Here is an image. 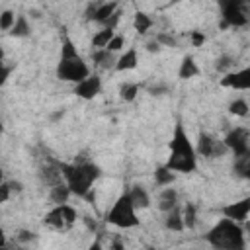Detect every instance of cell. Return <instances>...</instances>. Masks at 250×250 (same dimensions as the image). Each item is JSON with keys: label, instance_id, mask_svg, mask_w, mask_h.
Masks as SVG:
<instances>
[{"label": "cell", "instance_id": "18", "mask_svg": "<svg viewBox=\"0 0 250 250\" xmlns=\"http://www.w3.org/2000/svg\"><path fill=\"white\" fill-rule=\"evenodd\" d=\"M199 74V68H197V62L193 61L191 55H186L180 62V68H178V78L182 80H188V78H193Z\"/></svg>", "mask_w": 250, "mask_h": 250}, {"label": "cell", "instance_id": "23", "mask_svg": "<svg viewBox=\"0 0 250 250\" xmlns=\"http://www.w3.org/2000/svg\"><path fill=\"white\" fill-rule=\"evenodd\" d=\"M29 33H31L29 21H27V18H25L23 14H20V16L16 18V23H14V27L10 29V35H12V37H27Z\"/></svg>", "mask_w": 250, "mask_h": 250}, {"label": "cell", "instance_id": "9", "mask_svg": "<svg viewBox=\"0 0 250 250\" xmlns=\"http://www.w3.org/2000/svg\"><path fill=\"white\" fill-rule=\"evenodd\" d=\"M221 14H223V23L221 27H227V25H232V27H242L248 23V18L244 16L242 12V6H236V4H230L227 0H221Z\"/></svg>", "mask_w": 250, "mask_h": 250}, {"label": "cell", "instance_id": "26", "mask_svg": "<svg viewBox=\"0 0 250 250\" xmlns=\"http://www.w3.org/2000/svg\"><path fill=\"white\" fill-rule=\"evenodd\" d=\"M115 35V31L113 29H109V27H104L102 31H98L94 37H92V47H96V49H104V47H107V43L111 41V37Z\"/></svg>", "mask_w": 250, "mask_h": 250}, {"label": "cell", "instance_id": "20", "mask_svg": "<svg viewBox=\"0 0 250 250\" xmlns=\"http://www.w3.org/2000/svg\"><path fill=\"white\" fill-rule=\"evenodd\" d=\"M119 8V2L117 0H107V2H102L96 10V16H94V21L98 23H105L109 20V16H113V12Z\"/></svg>", "mask_w": 250, "mask_h": 250}, {"label": "cell", "instance_id": "41", "mask_svg": "<svg viewBox=\"0 0 250 250\" xmlns=\"http://www.w3.org/2000/svg\"><path fill=\"white\" fill-rule=\"evenodd\" d=\"M33 238H35V234L29 232V230H21V232L18 234V240H33Z\"/></svg>", "mask_w": 250, "mask_h": 250}, {"label": "cell", "instance_id": "7", "mask_svg": "<svg viewBox=\"0 0 250 250\" xmlns=\"http://www.w3.org/2000/svg\"><path fill=\"white\" fill-rule=\"evenodd\" d=\"M197 154L203 158H219L225 156V152L229 150V146L225 145V141H217L215 137H211L209 133L201 131L197 137V146H195Z\"/></svg>", "mask_w": 250, "mask_h": 250}, {"label": "cell", "instance_id": "12", "mask_svg": "<svg viewBox=\"0 0 250 250\" xmlns=\"http://www.w3.org/2000/svg\"><path fill=\"white\" fill-rule=\"evenodd\" d=\"M100 90H102V78L98 74H90L88 78H84L82 82L76 84L74 94L82 100H92L100 94Z\"/></svg>", "mask_w": 250, "mask_h": 250}, {"label": "cell", "instance_id": "46", "mask_svg": "<svg viewBox=\"0 0 250 250\" xmlns=\"http://www.w3.org/2000/svg\"><path fill=\"white\" fill-rule=\"evenodd\" d=\"M29 16H31V18H41V16H39V12H37V10H31V12H29Z\"/></svg>", "mask_w": 250, "mask_h": 250}, {"label": "cell", "instance_id": "4", "mask_svg": "<svg viewBox=\"0 0 250 250\" xmlns=\"http://www.w3.org/2000/svg\"><path fill=\"white\" fill-rule=\"evenodd\" d=\"M205 240L213 246V248H230V250H238V248H244L246 242H244V230L242 227L225 217L221 219L207 234H205Z\"/></svg>", "mask_w": 250, "mask_h": 250}, {"label": "cell", "instance_id": "2", "mask_svg": "<svg viewBox=\"0 0 250 250\" xmlns=\"http://www.w3.org/2000/svg\"><path fill=\"white\" fill-rule=\"evenodd\" d=\"M88 76H90L88 64L78 55L72 39L66 33H62L61 35V59H59V64H57V78L78 84Z\"/></svg>", "mask_w": 250, "mask_h": 250}, {"label": "cell", "instance_id": "34", "mask_svg": "<svg viewBox=\"0 0 250 250\" xmlns=\"http://www.w3.org/2000/svg\"><path fill=\"white\" fill-rule=\"evenodd\" d=\"M119 20H121V12H119V8L113 12V16H109V20L104 23V27H109V29H115L117 27V23H119Z\"/></svg>", "mask_w": 250, "mask_h": 250}, {"label": "cell", "instance_id": "44", "mask_svg": "<svg viewBox=\"0 0 250 250\" xmlns=\"http://www.w3.org/2000/svg\"><path fill=\"white\" fill-rule=\"evenodd\" d=\"M242 12H244V16H246V18H248V21H250V0L242 6Z\"/></svg>", "mask_w": 250, "mask_h": 250}, {"label": "cell", "instance_id": "5", "mask_svg": "<svg viewBox=\"0 0 250 250\" xmlns=\"http://www.w3.org/2000/svg\"><path fill=\"white\" fill-rule=\"evenodd\" d=\"M135 205L129 197V193H121L117 197V201L113 203V207L105 213V221L109 225H115L119 229H133V227H139V219H137V213H135Z\"/></svg>", "mask_w": 250, "mask_h": 250}, {"label": "cell", "instance_id": "30", "mask_svg": "<svg viewBox=\"0 0 250 250\" xmlns=\"http://www.w3.org/2000/svg\"><path fill=\"white\" fill-rule=\"evenodd\" d=\"M16 14L12 12V10H4L2 12V16H0V29L2 31H10L12 27H14V23H16Z\"/></svg>", "mask_w": 250, "mask_h": 250}, {"label": "cell", "instance_id": "47", "mask_svg": "<svg viewBox=\"0 0 250 250\" xmlns=\"http://www.w3.org/2000/svg\"><path fill=\"white\" fill-rule=\"evenodd\" d=\"M170 2H174V4H176V2H180V0H170Z\"/></svg>", "mask_w": 250, "mask_h": 250}, {"label": "cell", "instance_id": "14", "mask_svg": "<svg viewBox=\"0 0 250 250\" xmlns=\"http://www.w3.org/2000/svg\"><path fill=\"white\" fill-rule=\"evenodd\" d=\"M92 61H94V64L96 66H100V68H104V70H109V68H115V64H117V61H115V57H113V51H109V49H94L92 51Z\"/></svg>", "mask_w": 250, "mask_h": 250}, {"label": "cell", "instance_id": "15", "mask_svg": "<svg viewBox=\"0 0 250 250\" xmlns=\"http://www.w3.org/2000/svg\"><path fill=\"white\" fill-rule=\"evenodd\" d=\"M127 193H129V197H131V201H133V205L137 209H146L150 205V197H148L146 189L141 184H133Z\"/></svg>", "mask_w": 250, "mask_h": 250}, {"label": "cell", "instance_id": "29", "mask_svg": "<svg viewBox=\"0 0 250 250\" xmlns=\"http://www.w3.org/2000/svg\"><path fill=\"white\" fill-rule=\"evenodd\" d=\"M248 104H246V100H232L230 104H229V111L232 113V115H238V117H244L246 113H248Z\"/></svg>", "mask_w": 250, "mask_h": 250}, {"label": "cell", "instance_id": "13", "mask_svg": "<svg viewBox=\"0 0 250 250\" xmlns=\"http://www.w3.org/2000/svg\"><path fill=\"white\" fill-rule=\"evenodd\" d=\"M221 213H223L225 217L236 221V223H244L246 217H248V213H250V195L244 197V199H240V201H234V203L225 205V207L221 209Z\"/></svg>", "mask_w": 250, "mask_h": 250}, {"label": "cell", "instance_id": "21", "mask_svg": "<svg viewBox=\"0 0 250 250\" xmlns=\"http://www.w3.org/2000/svg\"><path fill=\"white\" fill-rule=\"evenodd\" d=\"M139 62V57H137V49H127L119 59H117V64H115V70L123 72V70H131L135 68Z\"/></svg>", "mask_w": 250, "mask_h": 250}, {"label": "cell", "instance_id": "38", "mask_svg": "<svg viewBox=\"0 0 250 250\" xmlns=\"http://www.w3.org/2000/svg\"><path fill=\"white\" fill-rule=\"evenodd\" d=\"M148 92H150L152 96H162V94H166V92H168V88H166V86H152Z\"/></svg>", "mask_w": 250, "mask_h": 250}, {"label": "cell", "instance_id": "24", "mask_svg": "<svg viewBox=\"0 0 250 250\" xmlns=\"http://www.w3.org/2000/svg\"><path fill=\"white\" fill-rule=\"evenodd\" d=\"M133 27L143 35V33H146L150 27H152V20H150V16L148 14H145V12H135V18H133Z\"/></svg>", "mask_w": 250, "mask_h": 250}, {"label": "cell", "instance_id": "40", "mask_svg": "<svg viewBox=\"0 0 250 250\" xmlns=\"http://www.w3.org/2000/svg\"><path fill=\"white\" fill-rule=\"evenodd\" d=\"M8 184H10V188H12V191H16V193H20V191L23 189V186H21V182H18V180H10Z\"/></svg>", "mask_w": 250, "mask_h": 250}, {"label": "cell", "instance_id": "32", "mask_svg": "<svg viewBox=\"0 0 250 250\" xmlns=\"http://www.w3.org/2000/svg\"><path fill=\"white\" fill-rule=\"evenodd\" d=\"M123 43H125V41H123V35H113L105 49H109V51H113V53H115V51H121Z\"/></svg>", "mask_w": 250, "mask_h": 250}, {"label": "cell", "instance_id": "37", "mask_svg": "<svg viewBox=\"0 0 250 250\" xmlns=\"http://www.w3.org/2000/svg\"><path fill=\"white\" fill-rule=\"evenodd\" d=\"M191 43H193V47L203 45L205 43V35L201 31H191Z\"/></svg>", "mask_w": 250, "mask_h": 250}, {"label": "cell", "instance_id": "42", "mask_svg": "<svg viewBox=\"0 0 250 250\" xmlns=\"http://www.w3.org/2000/svg\"><path fill=\"white\" fill-rule=\"evenodd\" d=\"M82 221H84V223H86V227H88V229H90V230H92V232H94V230H96V229H98V225H96V221H92V219H90V217H84V219H82Z\"/></svg>", "mask_w": 250, "mask_h": 250}, {"label": "cell", "instance_id": "3", "mask_svg": "<svg viewBox=\"0 0 250 250\" xmlns=\"http://www.w3.org/2000/svg\"><path fill=\"white\" fill-rule=\"evenodd\" d=\"M61 170L64 174V182L68 184V188L72 189L74 195L78 197H86L92 189L94 180L100 178V168L84 158H76L74 164H66L61 162Z\"/></svg>", "mask_w": 250, "mask_h": 250}, {"label": "cell", "instance_id": "45", "mask_svg": "<svg viewBox=\"0 0 250 250\" xmlns=\"http://www.w3.org/2000/svg\"><path fill=\"white\" fill-rule=\"evenodd\" d=\"M62 115H64V111H62V109H61V111H57V113H55V115H51V119H53V121H55V119H59V117H62Z\"/></svg>", "mask_w": 250, "mask_h": 250}, {"label": "cell", "instance_id": "11", "mask_svg": "<svg viewBox=\"0 0 250 250\" xmlns=\"http://www.w3.org/2000/svg\"><path fill=\"white\" fill-rule=\"evenodd\" d=\"M221 86L232 90H250V66L236 72H227L225 78H221Z\"/></svg>", "mask_w": 250, "mask_h": 250}, {"label": "cell", "instance_id": "33", "mask_svg": "<svg viewBox=\"0 0 250 250\" xmlns=\"http://www.w3.org/2000/svg\"><path fill=\"white\" fill-rule=\"evenodd\" d=\"M160 45H168V47H176V39L170 35V33H158L156 37H154Z\"/></svg>", "mask_w": 250, "mask_h": 250}, {"label": "cell", "instance_id": "25", "mask_svg": "<svg viewBox=\"0 0 250 250\" xmlns=\"http://www.w3.org/2000/svg\"><path fill=\"white\" fill-rule=\"evenodd\" d=\"M154 182H156V186H170L174 182V170H170L166 164L164 166H156Z\"/></svg>", "mask_w": 250, "mask_h": 250}, {"label": "cell", "instance_id": "10", "mask_svg": "<svg viewBox=\"0 0 250 250\" xmlns=\"http://www.w3.org/2000/svg\"><path fill=\"white\" fill-rule=\"evenodd\" d=\"M39 180H41V184L47 186V188H53V186L64 182V174H62V170H61V162L47 158V162L41 164V168H39Z\"/></svg>", "mask_w": 250, "mask_h": 250}, {"label": "cell", "instance_id": "22", "mask_svg": "<svg viewBox=\"0 0 250 250\" xmlns=\"http://www.w3.org/2000/svg\"><path fill=\"white\" fill-rule=\"evenodd\" d=\"M176 205H178V191L174 188H166L158 197V209L166 213Z\"/></svg>", "mask_w": 250, "mask_h": 250}, {"label": "cell", "instance_id": "35", "mask_svg": "<svg viewBox=\"0 0 250 250\" xmlns=\"http://www.w3.org/2000/svg\"><path fill=\"white\" fill-rule=\"evenodd\" d=\"M10 191H12L10 184H8V182H2V186H0V201H2V203H6V201L10 199Z\"/></svg>", "mask_w": 250, "mask_h": 250}, {"label": "cell", "instance_id": "17", "mask_svg": "<svg viewBox=\"0 0 250 250\" xmlns=\"http://www.w3.org/2000/svg\"><path fill=\"white\" fill-rule=\"evenodd\" d=\"M70 193H72V189L68 188V184H66V182H61V184H57V186L49 188V199H51L55 205L66 203V201H68V197H70Z\"/></svg>", "mask_w": 250, "mask_h": 250}, {"label": "cell", "instance_id": "43", "mask_svg": "<svg viewBox=\"0 0 250 250\" xmlns=\"http://www.w3.org/2000/svg\"><path fill=\"white\" fill-rule=\"evenodd\" d=\"M10 70H12L10 66H6V64L2 66V78H0V82H2V84H4L6 80H8V76H10Z\"/></svg>", "mask_w": 250, "mask_h": 250}, {"label": "cell", "instance_id": "31", "mask_svg": "<svg viewBox=\"0 0 250 250\" xmlns=\"http://www.w3.org/2000/svg\"><path fill=\"white\" fill-rule=\"evenodd\" d=\"M232 62H234V61H232L229 55H221V57L217 59V62H215V68H217L219 72H227V70H230Z\"/></svg>", "mask_w": 250, "mask_h": 250}, {"label": "cell", "instance_id": "36", "mask_svg": "<svg viewBox=\"0 0 250 250\" xmlns=\"http://www.w3.org/2000/svg\"><path fill=\"white\" fill-rule=\"evenodd\" d=\"M98 2H90L88 4V8H86V12H84V18L86 20H90V21H94V16H96V10H98Z\"/></svg>", "mask_w": 250, "mask_h": 250}, {"label": "cell", "instance_id": "39", "mask_svg": "<svg viewBox=\"0 0 250 250\" xmlns=\"http://www.w3.org/2000/svg\"><path fill=\"white\" fill-rule=\"evenodd\" d=\"M146 49H148L150 53H158V51H160V43H158L156 39H152V41L146 43Z\"/></svg>", "mask_w": 250, "mask_h": 250}, {"label": "cell", "instance_id": "8", "mask_svg": "<svg viewBox=\"0 0 250 250\" xmlns=\"http://www.w3.org/2000/svg\"><path fill=\"white\" fill-rule=\"evenodd\" d=\"M223 141L229 146V150H232L234 154H240L250 148V131L246 127H234L227 133Z\"/></svg>", "mask_w": 250, "mask_h": 250}, {"label": "cell", "instance_id": "16", "mask_svg": "<svg viewBox=\"0 0 250 250\" xmlns=\"http://www.w3.org/2000/svg\"><path fill=\"white\" fill-rule=\"evenodd\" d=\"M234 156H236L234 158V166H232L234 174L240 176V178L250 180V148L240 152V154H234Z\"/></svg>", "mask_w": 250, "mask_h": 250}, {"label": "cell", "instance_id": "48", "mask_svg": "<svg viewBox=\"0 0 250 250\" xmlns=\"http://www.w3.org/2000/svg\"><path fill=\"white\" fill-rule=\"evenodd\" d=\"M96 2H107V0H96Z\"/></svg>", "mask_w": 250, "mask_h": 250}, {"label": "cell", "instance_id": "28", "mask_svg": "<svg viewBox=\"0 0 250 250\" xmlns=\"http://www.w3.org/2000/svg\"><path fill=\"white\" fill-rule=\"evenodd\" d=\"M137 94H139V86L133 82H125L119 86V98L123 102H133L137 98Z\"/></svg>", "mask_w": 250, "mask_h": 250}, {"label": "cell", "instance_id": "19", "mask_svg": "<svg viewBox=\"0 0 250 250\" xmlns=\"http://www.w3.org/2000/svg\"><path fill=\"white\" fill-rule=\"evenodd\" d=\"M164 225H166V229H170V230H184V229H186V225H184V215H182V209H180L178 205L172 207L170 211H166Z\"/></svg>", "mask_w": 250, "mask_h": 250}, {"label": "cell", "instance_id": "27", "mask_svg": "<svg viewBox=\"0 0 250 250\" xmlns=\"http://www.w3.org/2000/svg\"><path fill=\"white\" fill-rule=\"evenodd\" d=\"M182 215H184V225L186 229H193L195 223H197V209L193 203H186L184 209H182Z\"/></svg>", "mask_w": 250, "mask_h": 250}, {"label": "cell", "instance_id": "6", "mask_svg": "<svg viewBox=\"0 0 250 250\" xmlns=\"http://www.w3.org/2000/svg\"><path fill=\"white\" fill-rule=\"evenodd\" d=\"M78 215H76V209L70 207L68 203H61V205H55L43 219V223L55 230H68L74 223H76Z\"/></svg>", "mask_w": 250, "mask_h": 250}, {"label": "cell", "instance_id": "1", "mask_svg": "<svg viewBox=\"0 0 250 250\" xmlns=\"http://www.w3.org/2000/svg\"><path fill=\"white\" fill-rule=\"evenodd\" d=\"M166 166L174 172L189 174L197 168V150L191 145L184 125L178 121L170 139V156L166 160Z\"/></svg>", "mask_w": 250, "mask_h": 250}]
</instances>
